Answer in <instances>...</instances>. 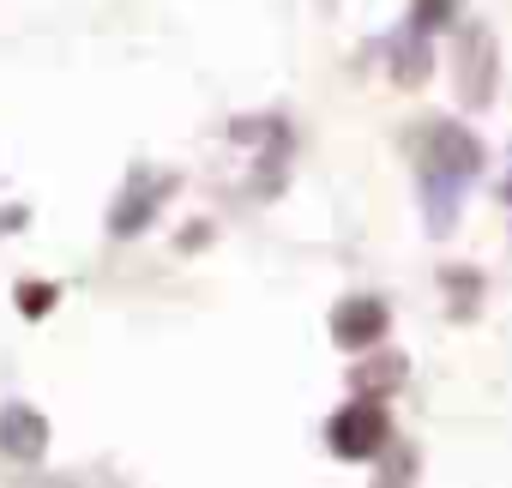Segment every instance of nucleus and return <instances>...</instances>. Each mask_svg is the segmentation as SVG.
Returning <instances> with one entry per match:
<instances>
[{
	"instance_id": "nucleus-1",
	"label": "nucleus",
	"mask_w": 512,
	"mask_h": 488,
	"mask_svg": "<svg viewBox=\"0 0 512 488\" xmlns=\"http://www.w3.org/2000/svg\"><path fill=\"white\" fill-rule=\"evenodd\" d=\"M380 440H386V410H380V404H350V410L332 422V446H338L344 458H368Z\"/></svg>"
},
{
	"instance_id": "nucleus-5",
	"label": "nucleus",
	"mask_w": 512,
	"mask_h": 488,
	"mask_svg": "<svg viewBox=\"0 0 512 488\" xmlns=\"http://www.w3.org/2000/svg\"><path fill=\"white\" fill-rule=\"evenodd\" d=\"M428 19H452V0H416V25Z\"/></svg>"
},
{
	"instance_id": "nucleus-2",
	"label": "nucleus",
	"mask_w": 512,
	"mask_h": 488,
	"mask_svg": "<svg viewBox=\"0 0 512 488\" xmlns=\"http://www.w3.org/2000/svg\"><path fill=\"white\" fill-rule=\"evenodd\" d=\"M43 446H49V428H43V416L31 404H7V410H0V452H7V458L31 464V458H43Z\"/></svg>"
},
{
	"instance_id": "nucleus-4",
	"label": "nucleus",
	"mask_w": 512,
	"mask_h": 488,
	"mask_svg": "<svg viewBox=\"0 0 512 488\" xmlns=\"http://www.w3.org/2000/svg\"><path fill=\"white\" fill-rule=\"evenodd\" d=\"M19 308H25V314H43V308H55V290H43V284H25V290H19Z\"/></svg>"
},
{
	"instance_id": "nucleus-3",
	"label": "nucleus",
	"mask_w": 512,
	"mask_h": 488,
	"mask_svg": "<svg viewBox=\"0 0 512 488\" xmlns=\"http://www.w3.org/2000/svg\"><path fill=\"white\" fill-rule=\"evenodd\" d=\"M332 338H338L344 350H368L374 338H386V308H380V302H368V296L344 302V308H338V320H332Z\"/></svg>"
}]
</instances>
